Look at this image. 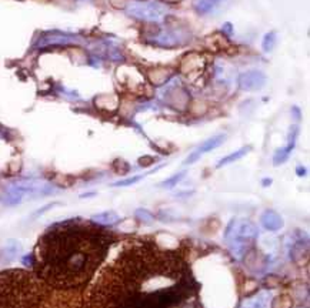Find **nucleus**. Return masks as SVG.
Masks as SVG:
<instances>
[{"label": "nucleus", "mask_w": 310, "mask_h": 308, "mask_svg": "<svg viewBox=\"0 0 310 308\" xmlns=\"http://www.w3.org/2000/svg\"><path fill=\"white\" fill-rule=\"evenodd\" d=\"M120 220V217L114 211H104L100 214H96L92 217V221L99 225H113Z\"/></svg>", "instance_id": "11"}, {"label": "nucleus", "mask_w": 310, "mask_h": 308, "mask_svg": "<svg viewBox=\"0 0 310 308\" xmlns=\"http://www.w3.org/2000/svg\"><path fill=\"white\" fill-rule=\"evenodd\" d=\"M198 291L185 257L154 241L133 240L100 271L82 308H188Z\"/></svg>", "instance_id": "1"}, {"label": "nucleus", "mask_w": 310, "mask_h": 308, "mask_svg": "<svg viewBox=\"0 0 310 308\" xmlns=\"http://www.w3.org/2000/svg\"><path fill=\"white\" fill-rule=\"evenodd\" d=\"M297 131L299 130H297V127H296V126H293V127H291L287 146H286V147H283V149L277 150V151L274 153V156H273V164H274V166L283 164L286 160L289 159L291 150L294 149V143H296V137H297Z\"/></svg>", "instance_id": "8"}, {"label": "nucleus", "mask_w": 310, "mask_h": 308, "mask_svg": "<svg viewBox=\"0 0 310 308\" xmlns=\"http://www.w3.org/2000/svg\"><path fill=\"white\" fill-rule=\"evenodd\" d=\"M126 13L134 19L144 22H158L166 13L168 9L159 2H147V0H132L126 6Z\"/></svg>", "instance_id": "5"}, {"label": "nucleus", "mask_w": 310, "mask_h": 308, "mask_svg": "<svg viewBox=\"0 0 310 308\" xmlns=\"http://www.w3.org/2000/svg\"><path fill=\"white\" fill-rule=\"evenodd\" d=\"M262 224L269 231H277L283 227V218L276 211L267 210L262 215Z\"/></svg>", "instance_id": "9"}, {"label": "nucleus", "mask_w": 310, "mask_h": 308, "mask_svg": "<svg viewBox=\"0 0 310 308\" xmlns=\"http://www.w3.org/2000/svg\"><path fill=\"white\" fill-rule=\"evenodd\" d=\"M267 77L260 70H249L239 76V87L246 92H256L260 90L266 84Z\"/></svg>", "instance_id": "6"}, {"label": "nucleus", "mask_w": 310, "mask_h": 308, "mask_svg": "<svg viewBox=\"0 0 310 308\" xmlns=\"http://www.w3.org/2000/svg\"><path fill=\"white\" fill-rule=\"evenodd\" d=\"M20 248H22V247H20L19 241H16V240H8L6 244H5V247H3V250L0 251V260L3 262L13 261V260L18 257Z\"/></svg>", "instance_id": "10"}, {"label": "nucleus", "mask_w": 310, "mask_h": 308, "mask_svg": "<svg viewBox=\"0 0 310 308\" xmlns=\"http://www.w3.org/2000/svg\"><path fill=\"white\" fill-rule=\"evenodd\" d=\"M114 235L80 220L57 223L39 238L32 252L33 272L49 287L80 289L104 261Z\"/></svg>", "instance_id": "2"}, {"label": "nucleus", "mask_w": 310, "mask_h": 308, "mask_svg": "<svg viewBox=\"0 0 310 308\" xmlns=\"http://www.w3.org/2000/svg\"><path fill=\"white\" fill-rule=\"evenodd\" d=\"M226 140V134H217V136H213V137H210V139H207L206 141H203L200 146H199L198 149L195 150L190 156H189L188 159L185 160V164L188 166V164H193V163H196L203 154H206V153H209V151H212V150L217 149L223 141Z\"/></svg>", "instance_id": "7"}, {"label": "nucleus", "mask_w": 310, "mask_h": 308, "mask_svg": "<svg viewBox=\"0 0 310 308\" xmlns=\"http://www.w3.org/2000/svg\"><path fill=\"white\" fill-rule=\"evenodd\" d=\"M185 176H186V171H180V173L172 176V177L168 178V180H165L163 183H160V187H163V188H173L178 183L182 181V178L185 177Z\"/></svg>", "instance_id": "16"}, {"label": "nucleus", "mask_w": 310, "mask_h": 308, "mask_svg": "<svg viewBox=\"0 0 310 308\" xmlns=\"http://www.w3.org/2000/svg\"><path fill=\"white\" fill-rule=\"evenodd\" d=\"M79 289L49 287L33 271L6 270L0 272V308H82Z\"/></svg>", "instance_id": "3"}, {"label": "nucleus", "mask_w": 310, "mask_h": 308, "mask_svg": "<svg viewBox=\"0 0 310 308\" xmlns=\"http://www.w3.org/2000/svg\"><path fill=\"white\" fill-rule=\"evenodd\" d=\"M136 217L140 220L141 223H144V224H150V223H153V215H151L147 210H143V208L137 210V211H136Z\"/></svg>", "instance_id": "18"}, {"label": "nucleus", "mask_w": 310, "mask_h": 308, "mask_svg": "<svg viewBox=\"0 0 310 308\" xmlns=\"http://www.w3.org/2000/svg\"><path fill=\"white\" fill-rule=\"evenodd\" d=\"M146 174H143V176H134V177H129L126 178V180H120V181H116L114 184H112L113 187H127V186H132V184H136L137 181H140L141 178L144 177Z\"/></svg>", "instance_id": "17"}, {"label": "nucleus", "mask_w": 310, "mask_h": 308, "mask_svg": "<svg viewBox=\"0 0 310 308\" xmlns=\"http://www.w3.org/2000/svg\"><path fill=\"white\" fill-rule=\"evenodd\" d=\"M276 42H277V35H276L274 32L266 33L263 38V42H262V49H263V52H266V53L272 52L273 49H274V46H276Z\"/></svg>", "instance_id": "14"}, {"label": "nucleus", "mask_w": 310, "mask_h": 308, "mask_svg": "<svg viewBox=\"0 0 310 308\" xmlns=\"http://www.w3.org/2000/svg\"><path fill=\"white\" fill-rule=\"evenodd\" d=\"M250 150H252L250 146H246V147H242V149H239L237 151H235V153L226 156V157H223V159L217 163V168H222L223 166H227V164H230V163H233V161H237L239 159H242V157H244Z\"/></svg>", "instance_id": "12"}, {"label": "nucleus", "mask_w": 310, "mask_h": 308, "mask_svg": "<svg viewBox=\"0 0 310 308\" xmlns=\"http://www.w3.org/2000/svg\"><path fill=\"white\" fill-rule=\"evenodd\" d=\"M219 3H220V0H195L193 2V8L200 15H206L210 10L215 9Z\"/></svg>", "instance_id": "13"}, {"label": "nucleus", "mask_w": 310, "mask_h": 308, "mask_svg": "<svg viewBox=\"0 0 310 308\" xmlns=\"http://www.w3.org/2000/svg\"><path fill=\"white\" fill-rule=\"evenodd\" d=\"M269 297H270V294H267V292L259 294L257 297H254V299L249 302L247 308H267V301L270 299Z\"/></svg>", "instance_id": "15"}, {"label": "nucleus", "mask_w": 310, "mask_h": 308, "mask_svg": "<svg viewBox=\"0 0 310 308\" xmlns=\"http://www.w3.org/2000/svg\"><path fill=\"white\" fill-rule=\"evenodd\" d=\"M225 237L230 243L232 254L236 258H242L249 244L257 237V227L249 220H232L227 225Z\"/></svg>", "instance_id": "4"}]
</instances>
